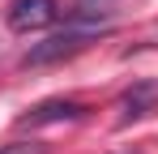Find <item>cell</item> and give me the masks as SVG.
<instances>
[{"instance_id":"6da1fadb","label":"cell","mask_w":158,"mask_h":154,"mask_svg":"<svg viewBox=\"0 0 158 154\" xmlns=\"http://www.w3.org/2000/svg\"><path fill=\"white\" fill-rule=\"evenodd\" d=\"M94 39H98V30H85V26H64L60 34L43 39V43H34V47L22 56V64H26V69H43V64H56V60H69V56L85 51Z\"/></svg>"},{"instance_id":"3957f363","label":"cell","mask_w":158,"mask_h":154,"mask_svg":"<svg viewBox=\"0 0 158 154\" xmlns=\"http://www.w3.org/2000/svg\"><path fill=\"white\" fill-rule=\"evenodd\" d=\"M85 116V107H81L77 99H47L39 103L34 111H26L22 120H17V128H43V124H64V120H81Z\"/></svg>"},{"instance_id":"7a4b0ae2","label":"cell","mask_w":158,"mask_h":154,"mask_svg":"<svg viewBox=\"0 0 158 154\" xmlns=\"http://www.w3.org/2000/svg\"><path fill=\"white\" fill-rule=\"evenodd\" d=\"M56 17H60L56 0H13V4H9V13H4L9 30H17V34L43 30V26H52Z\"/></svg>"},{"instance_id":"277c9868","label":"cell","mask_w":158,"mask_h":154,"mask_svg":"<svg viewBox=\"0 0 158 154\" xmlns=\"http://www.w3.org/2000/svg\"><path fill=\"white\" fill-rule=\"evenodd\" d=\"M120 107H124V124L128 120H145L150 111H158V81L154 77L132 81L128 90H124V99H120Z\"/></svg>"}]
</instances>
